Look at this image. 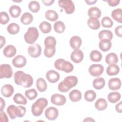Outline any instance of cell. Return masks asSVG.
Masks as SVG:
<instances>
[{
    "instance_id": "6da1fadb",
    "label": "cell",
    "mask_w": 122,
    "mask_h": 122,
    "mask_svg": "<svg viewBox=\"0 0 122 122\" xmlns=\"http://www.w3.org/2000/svg\"><path fill=\"white\" fill-rule=\"evenodd\" d=\"M14 80L16 84L21 85L24 88L31 87L33 82V78L30 75L25 73L21 71H18L15 73Z\"/></svg>"
},
{
    "instance_id": "7a4b0ae2",
    "label": "cell",
    "mask_w": 122,
    "mask_h": 122,
    "mask_svg": "<svg viewBox=\"0 0 122 122\" xmlns=\"http://www.w3.org/2000/svg\"><path fill=\"white\" fill-rule=\"evenodd\" d=\"M78 83V78L75 76H69L60 82L58 86L59 91L62 92H68L71 88L75 87Z\"/></svg>"
},
{
    "instance_id": "3957f363",
    "label": "cell",
    "mask_w": 122,
    "mask_h": 122,
    "mask_svg": "<svg viewBox=\"0 0 122 122\" xmlns=\"http://www.w3.org/2000/svg\"><path fill=\"white\" fill-rule=\"evenodd\" d=\"M48 101L44 98H41L31 106V112L35 116H39L43 112V110L48 105Z\"/></svg>"
},
{
    "instance_id": "277c9868",
    "label": "cell",
    "mask_w": 122,
    "mask_h": 122,
    "mask_svg": "<svg viewBox=\"0 0 122 122\" xmlns=\"http://www.w3.org/2000/svg\"><path fill=\"white\" fill-rule=\"evenodd\" d=\"M55 68L60 71H62L66 73L71 72L74 68L73 65L70 62L63 59H58L54 62Z\"/></svg>"
},
{
    "instance_id": "5b68a950",
    "label": "cell",
    "mask_w": 122,
    "mask_h": 122,
    "mask_svg": "<svg viewBox=\"0 0 122 122\" xmlns=\"http://www.w3.org/2000/svg\"><path fill=\"white\" fill-rule=\"evenodd\" d=\"M39 34L38 30L36 28L30 27L24 35V40L26 43L30 44H33L38 38Z\"/></svg>"
},
{
    "instance_id": "8992f818",
    "label": "cell",
    "mask_w": 122,
    "mask_h": 122,
    "mask_svg": "<svg viewBox=\"0 0 122 122\" xmlns=\"http://www.w3.org/2000/svg\"><path fill=\"white\" fill-rule=\"evenodd\" d=\"M58 4L59 6L63 8L68 14L73 13L75 10L74 3L71 0H60L58 1Z\"/></svg>"
},
{
    "instance_id": "52a82bcc",
    "label": "cell",
    "mask_w": 122,
    "mask_h": 122,
    "mask_svg": "<svg viewBox=\"0 0 122 122\" xmlns=\"http://www.w3.org/2000/svg\"><path fill=\"white\" fill-rule=\"evenodd\" d=\"M13 74V71L9 64H2L0 66V78H10Z\"/></svg>"
},
{
    "instance_id": "ba28073f",
    "label": "cell",
    "mask_w": 122,
    "mask_h": 122,
    "mask_svg": "<svg viewBox=\"0 0 122 122\" xmlns=\"http://www.w3.org/2000/svg\"><path fill=\"white\" fill-rule=\"evenodd\" d=\"M89 72L93 77H99L104 71L103 66L100 64H93L89 68Z\"/></svg>"
},
{
    "instance_id": "9c48e42d",
    "label": "cell",
    "mask_w": 122,
    "mask_h": 122,
    "mask_svg": "<svg viewBox=\"0 0 122 122\" xmlns=\"http://www.w3.org/2000/svg\"><path fill=\"white\" fill-rule=\"evenodd\" d=\"M29 54L32 58H37L39 57L41 52V46L37 43L30 45L28 49Z\"/></svg>"
},
{
    "instance_id": "30bf717a",
    "label": "cell",
    "mask_w": 122,
    "mask_h": 122,
    "mask_svg": "<svg viewBox=\"0 0 122 122\" xmlns=\"http://www.w3.org/2000/svg\"><path fill=\"white\" fill-rule=\"evenodd\" d=\"M58 115L59 111L55 107L51 106L45 111V116L49 120H55L57 118Z\"/></svg>"
},
{
    "instance_id": "8fae6325",
    "label": "cell",
    "mask_w": 122,
    "mask_h": 122,
    "mask_svg": "<svg viewBox=\"0 0 122 122\" xmlns=\"http://www.w3.org/2000/svg\"><path fill=\"white\" fill-rule=\"evenodd\" d=\"M51 102L52 104L56 105L61 106L63 105L66 103V98L62 94L55 93L51 95Z\"/></svg>"
},
{
    "instance_id": "7c38bea8",
    "label": "cell",
    "mask_w": 122,
    "mask_h": 122,
    "mask_svg": "<svg viewBox=\"0 0 122 122\" xmlns=\"http://www.w3.org/2000/svg\"><path fill=\"white\" fill-rule=\"evenodd\" d=\"M71 59L73 62L76 63L81 62L83 59L82 51L79 49L74 50L71 53Z\"/></svg>"
},
{
    "instance_id": "4fadbf2b",
    "label": "cell",
    "mask_w": 122,
    "mask_h": 122,
    "mask_svg": "<svg viewBox=\"0 0 122 122\" xmlns=\"http://www.w3.org/2000/svg\"><path fill=\"white\" fill-rule=\"evenodd\" d=\"M26 62L27 61L25 57L21 55H17L12 61V64L16 68H22L25 66Z\"/></svg>"
},
{
    "instance_id": "5bb4252c",
    "label": "cell",
    "mask_w": 122,
    "mask_h": 122,
    "mask_svg": "<svg viewBox=\"0 0 122 122\" xmlns=\"http://www.w3.org/2000/svg\"><path fill=\"white\" fill-rule=\"evenodd\" d=\"M46 77L47 80L51 83H55L57 82L60 77V74L56 71L51 70L48 71L46 74Z\"/></svg>"
},
{
    "instance_id": "9a60e30c",
    "label": "cell",
    "mask_w": 122,
    "mask_h": 122,
    "mask_svg": "<svg viewBox=\"0 0 122 122\" xmlns=\"http://www.w3.org/2000/svg\"><path fill=\"white\" fill-rule=\"evenodd\" d=\"M121 81L119 78H111L109 81L108 87L112 90H117L121 88Z\"/></svg>"
},
{
    "instance_id": "2e32d148",
    "label": "cell",
    "mask_w": 122,
    "mask_h": 122,
    "mask_svg": "<svg viewBox=\"0 0 122 122\" xmlns=\"http://www.w3.org/2000/svg\"><path fill=\"white\" fill-rule=\"evenodd\" d=\"M14 92V88L10 84H5L1 88V93L2 95L7 98L10 97Z\"/></svg>"
},
{
    "instance_id": "e0dca14e",
    "label": "cell",
    "mask_w": 122,
    "mask_h": 122,
    "mask_svg": "<svg viewBox=\"0 0 122 122\" xmlns=\"http://www.w3.org/2000/svg\"><path fill=\"white\" fill-rule=\"evenodd\" d=\"M16 49L13 45H8L4 48L3 51V53L5 57L11 58L15 56L16 54Z\"/></svg>"
},
{
    "instance_id": "ac0fdd59",
    "label": "cell",
    "mask_w": 122,
    "mask_h": 122,
    "mask_svg": "<svg viewBox=\"0 0 122 122\" xmlns=\"http://www.w3.org/2000/svg\"><path fill=\"white\" fill-rule=\"evenodd\" d=\"M82 41L78 36H72L70 40V44L73 49H78L81 46Z\"/></svg>"
},
{
    "instance_id": "d6986e66",
    "label": "cell",
    "mask_w": 122,
    "mask_h": 122,
    "mask_svg": "<svg viewBox=\"0 0 122 122\" xmlns=\"http://www.w3.org/2000/svg\"><path fill=\"white\" fill-rule=\"evenodd\" d=\"M112 47V42L110 40L107 39L101 40L99 43V47L103 51H109Z\"/></svg>"
},
{
    "instance_id": "ffe728a7",
    "label": "cell",
    "mask_w": 122,
    "mask_h": 122,
    "mask_svg": "<svg viewBox=\"0 0 122 122\" xmlns=\"http://www.w3.org/2000/svg\"><path fill=\"white\" fill-rule=\"evenodd\" d=\"M102 12L101 10L97 7L90 8L88 11V15L90 18H95L98 19L101 16Z\"/></svg>"
},
{
    "instance_id": "44dd1931",
    "label": "cell",
    "mask_w": 122,
    "mask_h": 122,
    "mask_svg": "<svg viewBox=\"0 0 122 122\" xmlns=\"http://www.w3.org/2000/svg\"><path fill=\"white\" fill-rule=\"evenodd\" d=\"M69 98L71 101L73 102H78L81 99V93L78 90H73L70 92Z\"/></svg>"
},
{
    "instance_id": "7402d4cb",
    "label": "cell",
    "mask_w": 122,
    "mask_h": 122,
    "mask_svg": "<svg viewBox=\"0 0 122 122\" xmlns=\"http://www.w3.org/2000/svg\"><path fill=\"white\" fill-rule=\"evenodd\" d=\"M88 26L92 30H97L100 28L101 24L99 20L95 18H89L87 21Z\"/></svg>"
},
{
    "instance_id": "603a6c76",
    "label": "cell",
    "mask_w": 122,
    "mask_h": 122,
    "mask_svg": "<svg viewBox=\"0 0 122 122\" xmlns=\"http://www.w3.org/2000/svg\"><path fill=\"white\" fill-rule=\"evenodd\" d=\"M120 71L119 67L116 64L109 65L106 69V73L109 76L116 75Z\"/></svg>"
},
{
    "instance_id": "cb8c5ba5",
    "label": "cell",
    "mask_w": 122,
    "mask_h": 122,
    "mask_svg": "<svg viewBox=\"0 0 122 122\" xmlns=\"http://www.w3.org/2000/svg\"><path fill=\"white\" fill-rule=\"evenodd\" d=\"M105 62L109 65L117 63L118 62V58L117 55L113 52L108 54L105 57Z\"/></svg>"
},
{
    "instance_id": "d4e9b609",
    "label": "cell",
    "mask_w": 122,
    "mask_h": 122,
    "mask_svg": "<svg viewBox=\"0 0 122 122\" xmlns=\"http://www.w3.org/2000/svg\"><path fill=\"white\" fill-rule=\"evenodd\" d=\"M96 109L99 111H103L106 109L108 103L105 99L103 98H100L98 99L94 104Z\"/></svg>"
},
{
    "instance_id": "484cf974",
    "label": "cell",
    "mask_w": 122,
    "mask_h": 122,
    "mask_svg": "<svg viewBox=\"0 0 122 122\" xmlns=\"http://www.w3.org/2000/svg\"><path fill=\"white\" fill-rule=\"evenodd\" d=\"M33 19V17L32 15L30 13L27 12L24 13L22 15L20 18V21L24 25H28L32 22Z\"/></svg>"
},
{
    "instance_id": "4316f807",
    "label": "cell",
    "mask_w": 122,
    "mask_h": 122,
    "mask_svg": "<svg viewBox=\"0 0 122 122\" xmlns=\"http://www.w3.org/2000/svg\"><path fill=\"white\" fill-rule=\"evenodd\" d=\"M98 37L100 40L102 39H107L111 41L113 38V34L111 31L103 30L99 33Z\"/></svg>"
},
{
    "instance_id": "83f0119b",
    "label": "cell",
    "mask_w": 122,
    "mask_h": 122,
    "mask_svg": "<svg viewBox=\"0 0 122 122\" xmlns=\"http://www.w3.org/2000/svg\"><path fill=\"white\" fill-rule=\"evenodd\" d=\"M9 12L12 18H16L20 15L21 12V10L19 6L12 5L9 9Z\"/></svg>"
},
{
    "instance_id": "f1b7e54d",
    "label": "cell",
    "mask_w": 122,
    "mask_h": 122,
    "mask_svg": "<svg viewBox=\"0 0 122 122\" xmlns=\"http://www.w3.org/2000/svg\"><path fill=\"white\" fill-rule=\"evenodd\" d=\"M121 94L117 92H110L108 95V100L111 103H115L118 102L121 99Z\"/></svg>"
},
{
    "instance_id": "f546056e",
    "label": "cell",
    "mask_w": 122,
    "mask_h": 122,
    "mask_svg": "<svg viewBox=\"0 0 122 122\" xmlns=\"http://www.w3.org/2000/svg\"><path fill=\"white\" fill-rule=\"evenodd\" d=\"M36 87L39 92H43L47 89V84L43 78H39L36 81Z\"/></svg>"
},
{
    "instance_id": "4dcf8cb0",
    "label": "cell",
    "mask_w": 122,
    "mask_h": 122,
    "mask_svg": "<svg viewBox=\"0 0 122 122\" xmlns=\"http://www.w3.org/2000/svg\"><path fill=\"white\" fill-rule=\"evenodd\" d=\"M112 18L119 23L122 22V10L120 8L112 10L111 13Z\"/></svg>"
},
{
    "instance_id": "1f68e13d",
    "label": "cell",
    "mask_w": 122,
    "mask_h": 122,
    "mask_svg": "<svg viewBox=\"0 0 122 122\" xmlns=\"http://www.w3.org/2000/svg\"><path fill=\"white\" fill-rule=\"evenodd\" d=\"M105 81L102 77H99L94 79L92 82L93 87L97 90H100L103 88L105 85Z\"/></svg>"
},
{
    "instance_id": "d6a6232c",
    "label": "cell",
    "mask_w": 122,
    "mask_h": 122,
    "mask_svg": "<svg viewBox=\"0 0 122 122\" xmlns=\"http://www.w3.org/2000/svg\"><path fill=\"white\" fill-rule=\"evenodd\" d=\"M45 18L50 21H54L58 19V13L53 10H49L46 11L45 13Z\"/></svg>"
},
{
    "instance_id": "836d02e7",
    "label": "cell",
    "mask_w": 122,
    "mask_h": 122,
    "mask_svg": "<svg viewBox=\"0 0 122 122\" xmlns=\"http://www.w3.org/2000/svg\"><path fill=\"white\" fill-rule=\"evenodd\" d=\"M13 101L17 104L25 105L27 103V99L20 93H17L13 96Z\"/></svg>"
},
{
    "instance_id": "e575fe53",
    "label": "cell",
    "mask_w": 122,
    "mask_h": 122,
    "mask_svg": "<svg viewBox=\"0 0 122 122\" xmlns=\"http://www.w3.org/2000/svg\"><path fill=\"white\" fill-rule=\"evenodd\" d=\"M90 57L92 61L99 62L102 59V54L97 50H93L90 53Z\"/></svg>"
},
{
    "instance_id": "d590c367",
    "label": "cell",
    "mask_w": 122,
    "mask_h": 122,
    "mask_svg": "<svg viewBox=\"0 0 122 122\" xmlns=\"http://www.w3.org/2000/svg\"><path fill=\"white\" fill-rule=\"evenodd\" d=\"M39 28L43 33H48L51 31V25L49 22L43 21L40 24Z\"/></svg>"
},
{
    "instance_id": "8d00e7d4",
    "label": "cell",
    "mask_w": 122,
    "mask_h": 122,
    "mask_svg": "<svg viewBox=\"0 0 122 122\" xmlns=\"http://www.w3.org/2000/svg\"><path fill=\"white\" fill-rule=\"evenodd\" d=\"M20 27L17 23H10L7 28L8 32L12 35H14L18 33L20 31Z\"/></svg>"
},
{
    "instance_id": "74e56055",
    "label": "cell",
    "mask_w": 122,
    "mask_h": 122,
    "mask_svg": "<svg viewBox=\"0 0 122 122\" xmlns=\"http://www.w3.org/2000/svg\"><path fill=\"white\" fill-rule=\"evenodd\" d=\"M53 28L55 32L58 33H61L64 32L65 29V26L62 21H57L54 23Z\"/></svg>"
},
{
    "instance_id": "f35d334b",
    "label": "cell",
    "mask_w": 122,
    "mask_h": 122,
    "mask_svg": "<svg viewBox=\"0 0 122 122\" xmlns=\"http://www.w3.org/2000/svg\"><path fill=\"white\" fill-rule=\"evenodd\" d=\"M96 97L95 92L92 90L87 91L84 93V99L89 102H93Z\"/></svg>"
},
{
    "instance_id": "ab89813d",
    "label": "cell",
    "mask_w": 122,
    "mask_h": 122,
    "mask_svg": "<svg viewBox=\"0 0 122 122\" xmlns=\"http://www.w3.org/2000/svg\"><path fill=\"white\" fill-rule=\"evenodd\" d=\"M29 10L33 13L38 12L40 9V3L36 0H32L29 3Z\"/></svg>"
},
{
    "instance_id": "60d3db41",
    "label": "cell",
    "mask_w": 122,
    "mask_h": 122,
    "mask_svg": "<svg viewBox=\"0 0 122 122\" xmlns=\"http://www.w3.org/2000/svg\"><path fill=\"white\" fill-rule=\"evenodd\" d=\"M25 95L28 99L33 100L37 97L38 93L35 89H30L27 90L25 92Z\"/></svg>"
},
{
    "instance_id": "b9f144b4",
    "label": "cell",
    "mask_w": 122,
    "mask_h": 122,
    "mask_svg": "<svg viewBox=\"0 0 122 122\" xmlns=\"http://www.w3.org/2000/svg\"><path fill=\"white\" fill-rule=\"evenodd\" d=\"M56 44V40L52 36L47 37L44 40L45 47H54Z\"/></svg>"
},
{
    "instance_id": "7bdbcfd3",
    "label": "cell",
    "mask_w": 122,
    "mask_h": 122,
    "mask_svg": "<svg viewBox=\"0 0 122 122\" xmlns=\"http://www.w3.org/2000/svg\"><path fill=\"white\" fill-rule=\"evenodd\" d=\"M56 48L54 47H45L44 50V54L46 57L51 58L55 53Z\"/></svg>"
},
{
    "instance_id": "ee69618b",
    "label": "cell",
    "mask_w": 122,
    "mask_h": 122,
    "mask_svg": "<svg viewBox=\"0 0 122 122\" xmlns=\"http://www.w3.org/2000/svg\"><path fill=\"white\" fill-rule=\"evenodd\" d=\"M102 26L105 28H111L113 25V21L108 16L104 17L101 20Z\"/></svg>"
},
{
    "instance_id": "f6af8a7d",
    "label": "cell",
    "mask_w": 122,
    "mask_h": 122,
    "mask_svg": "<svg viewBox=\"0 0 122 122\" xmlns=\"http://www.w3.org/2000/svg\"><path fill=\"white\" fill-rule=\"evenodd\" d=\"M15 109L16 106L13 104L9 105L7 109V112L11 119H14L17 117L16 114Z\"/></svg>"
},
{
    "instance_id": "bcb514c9",
    "label": "cell",
    "mask_w": 122,
    "mask_h": 122,
    "mask_svg": "<svg viewBox=\"0 0 122 122\" xmlns=\"http://www.w3.org/2000/svg\"><path fill=\"white\" fill-rule=\"evenodd\" d=\"M15 111L17 116L19 118H21L24 116L26 112V109L25 107L21 105H19L16 106Z\"/></svg>"
},
{
    "instance_id": "7dc6e473",
    "label": "cell",
    "mask_w": 122,
    "mask_h": 122,
    "mask_svg": "<svg viewBox=\"0 0 122 122\" xmlns=\"http://www.w3.org/2000/svg\"><path fill=\"white\" fill-rule=\"evenodd\" d=\"M10 18L7 12L1 11L0 13V23L1 24H6L9 21Z\"/></svg>"
},
{
    "instance_id": "c3c4849f",
    "label": "cell",
    "mask_w": 122,
    "mask_h": 122,
    "mask_svg": "<svg viewBox=\"0 0 122 122\" xmlns=\"http://www.w3.org/2000/svg\"><path fill=\"white\" fill-rule=\"evenodd\" d=\"M115 33L117 36L120 38L122 37V25L118 26L116 27V28L115 29Z\"/></svg>"
},
{
    "instance_id": "681fc988",
    "label": "cell",
    "mask_w": 122,
    "mask_h": 122,
    "mask_svg": "<svg viewBox=\"0 0 122 122\" xmlns=\"http://www.w3.org/2000/svg\"><path fill=\"white\" fill-rule=\"evenodd\" d=\"M0 122H8L9 121V119L8 118L6 115V114L5 113V112L2 111L0 112Z\"/></svg>"
},
{
    "instance_id": "f907efd6",
    "label": "cell",
    "mask_w": 122,
    "mask_h": 122,
    "mask_svg": "<svg viewBox=\"0 0 122 122\" xmlns=\"http://www.w3.org/2000/svg\"><path fill=\"white\" fill-rule=\"evenodd\" d=\"M109 6L111 7H114L118 5L120 2V0H107Z\"/></svg>"
},
{
    "instance_id": "816d5d0a",
    "label": "cell",
    "mask_w": 122,
    "mask_h": 122,
    "mask_svg": "<svg viewBox=\"0 0 122 122\" xmlns=\"http://www.w3.org/2000/svg\"><path fill=\"white\" fill-rule=\"evenodd\" d=\"M115 110L116 112L119 113L122 112V101L116 105Z\"/></svg>"
},
{
    "instance_id": "f5cc1de1",
    "label": "cell",
    "mask_w": 122,
    "mask_h": 122,
    "mask_svg": "<svg viewBox=\"0 0 122 122\" xmlns=\"http://www.w3.org/2000/svg\"><path fill=\"white\" fill-rule=\"evenodd\" d=\"M42 2L43 3V4L47 6L51 5L54 2V0H42Z\"/></svg>"
},
{
    "instance_id": "db71d44e",
    "label": "cell",
    "mask_w": 122,
    "mask_h": 122,
    "mask_svg": "<svg viewBox=\"0 0 122 122\" xmlns=\"http://www.w3.org/2000/svg\"><path fill=\"white\" fill-rule=\"evenodd\" d=\"M0 112H2L3 111L4 108L5 107V102L1 97L0 98Z\"/></svg>"
},
{
    "instance_id": "11a10c76",
    "label": "cell",
    "mask_w": 122,
    "mask_h": 122,
    "mask_svg": "<svg viewBox=\"0 0 122 122\" xmlns=\"http://www.w3.org/2000/svg\"><path fill=\"white\" fill-rule=\"evenodd\" d=\"M0 48H2L6 43V40L5 38L1 35L0 36Z\"/></svg>"
},
{
    "instance_id": "9f6ffc18",
    "label": "cell",
    "mask_w": 122,
    "mask_h": 122,
    "mask_svg": "<svg viewBox=\"0 0 122 122\" xmlns=\"http://www.w3.org/2000/svg\"><path fill=\"white\" fill-rule=\"evenodd\" d=\"M85 2H86V3L88 4V5H92V4H94V3H95L96 2H97V0H85Z\"/></svg>"
},
{
    "instance_id": "6f0895ef",
    "label": "cell",
    "mask_w": 122,
    "mask_h": 122,
    "mask_svg": "<svg viewBox=\"0 0 122 122\" xmlns=\"http://www.w3.org/2000/svg\"><path fill=\"white\" fill-rule=\"evenodd\" d=\"M83 122H92V121H93V122H94V120L92 118H91V117H87V118H86L84 120H83Z\"/></svg>"
}]
</instances>
